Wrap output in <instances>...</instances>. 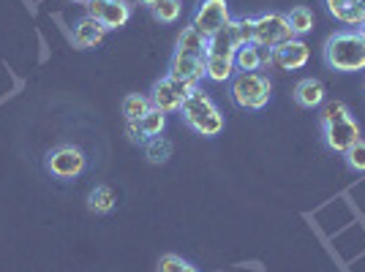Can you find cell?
Segmentation results:
<instances>
[{
	"label": "cell",
	"instance_id": "obj_16",
	"mask_svg": "<svg viewBox=\"0 0 365 272\" xmlns=\"http://www.w3.org/2000/svg\"><path fill=\"white\" fill-rule=\"evenodd\" d=\"M324 85H322L319 79H314V76H308V79H300L297 82V88H294V101L303 106V109H317V106L324 104Z\"/></svg>",
	"mask_w": 365,
	"mask_h": 272
},
{
	"label": "cell",
	"instance_id": "obj_22",
	"mask_svg": "<svg viewBox=\"0 0 365 272\" xmlns=\"http://www.w3.org/2000/svg\"><path fill=\"white\" fill-rule=\"evenodd\" d=\"M287 22H289V28L294 31V36L300 38V36L314 31V11L308 6H294L289 14H287Z\"/></svg>",
	"mask_w": 365,
	"mask_h": 272
},
{
	"label": "cell",
	"instance_id": "obj_15",
	"mask_svg": "<svg viewBox=\"0 0 365 272\" xmlns=\"http://www.w3.org/2000/svg\"><path fill=\"white\" fill-rule=\"evenodd\" d=\"M324 6L341 25L349 28H357L365 16V0H324Z\"/></svg>",
	"mask_w": 365,
	"mask_h": 272
},
{
	"label": "cell",
	"instance_id": "obj_32",
	"mask_svg": "<svg viewBox=\"0 0 365 272\" xmlns=\"http://www.w3.org/2000/svg\"><path fill=\"white\" fill-rule=\"evenodd\" d=\"M88 3H104V0H88Z\"/></svg>",
	"mask_w": 365,
	"mask_h": 272
},
{
	"label": "cell",
	"instance_id": "obj_10",
	"mask_svg": "<svg viewBox=\"0 0 365 272\" xmlns=\"http://www.w3.org/2000/svg\"><path fill=\"white\" fill-rule=\"evenodd\" d=\"M322 131H324V142H327V147H330L333 152H341V155L349 150L351 145H357V142H360V125H357L354 117L330 122V125H322Z\"/></svg>",
	"mask_w": 365,
	"mask_h": 272
},
{
	"label": "cell",
	"instance_id": "obj_1",
	"mask_svg": "<svg viewBox=\"0 0 365 272\" xmlns=\"http://www.w3.org/2000/svg\"><path fill=\"white\" fill-rule=\"evenodd\" d=\"M324 63L341 71V74H354L365 71V38L360 31H338L324 41Z\"/></svg>",
	"mask_w": 365,
	"mask_h": 272
},
{
	"label": "cell",
	"instance_id": "obj_31",
	"mask_svg": "<svg viewBox=\"0 0 365 272\" xmlns=\"http://www.w3.org/2000/svg\"><path fill=\"white\" fill-rule=\"evenodd\" d=\"M357 31H360V36H363V38H365V16H363V22L357 25Z\"/></svg>",
	"mask_w": 365,
	"mask_h": 272
},
{
	"label": "cell",
	"instance_id": "obj_24",
	"mask_svg": "<svg viewBox=\"0 0 365 272\" xmlns=\"http://www.w3.org/2000/svg\"><path fill=\"white\" fill-rule=\"evenodd\" d=\"M150 11L158 22L172 25V22H178V16H180V0H158Z\"/></svg>",
	"mask_w": 365,
	"mask_h": 272
},
{
	"label": "cell",
	"instance_id": "obj_9",
	"mask_svg": "<svg viewBox=\"0 0 365 272\" xmlns=\"http://www.w3.org/2000/svg\"><path fill=\"white\" fill-rule=\"evenodd\" d=\"M270 58H273V66L278 71H300L311 58V49L303 38H292L287 44L270 49Z\"/></svg>",
	"mask_w": 365,
	"mask_h": 272
},
{
	"label": "cell",
	"instance_id": "obj_8",
	"mask_svg": "<svg viewBox=\"0 0 365 272\" xmlns=\"http://www.w3.org/2000/svg\"><path fill=\"white\" fill-rule=\"evenodd\" d=\"M88 16L98 19L104 31L125 28L131 19V6L125 0H104V3H88Z\"/></svg>",
	"mask_w": 365,
	"mask_h": 272
},
{
	"label": "cell",
	"instance_id": "obj_19",
	"mask_svg": "<svg viewBox=\"0 0 365 272\" xmlns=\"http://www.w3.org/2000/svg\"><path fill=\"white\" fill-rule=\"evenodd\" d=\"M178 52H188V55H205L207 58V38L197 31V28H182L178 36Z\"/></svg>",
	"mask_w": 365,
	"mask_h": 272
},
{
	"label": "cell",
	"instance_id": "obj_28",
	"mask_svg": "<svg viewBox=\"0 0 365 272\" xmlns=\"http://www.w3.org/2000/svg\"><path fill=\"white\" fill-rule=\"evenodd\" d=\"M237 38H240V46L254 44V19H251V16L237 19Z\"/></svg>",
	"mask_w": 365,
	"mask_h": 272
},
{
	"label": "cell",
	"instance_id": "obj_23",
	"mask_svg": "<svg viewBox=\"0 0 365 272\" xmlns=\"http://www.w3.org/2000/svg\"><path fill=\"white\" fill-rule=\"evenodd\" d=\"M150 109H153L150 98H145V95H139V93H131V95L123 98V115H125V120H139V117L148 115Z\"/></svg>",
	"mask_w": 365,
	"mask_h": 272
},
{
	"label": "cell",
	"instance_id": "obj_25",
	"mask_svg": "<svg viewBox=\"0 0 365 272\" xmlns=\"http://www.w3.org/2000/svg\"><path fill=\"white\" fill-rule=\"evenodd\" d=\"M346 117H351V112H349V106L344 104V101H327V104H322V115H319L322 125L346 120Z\"/></svg>",
	"mask_w": 365,
	"mask_h": 272
},
{
	"label": "cell",
	"instance_id": "obj_27",
	"mask_svg": "<svg viewBox=\"0 0 365 272\" xmlns=\"http://www.w3.org/2000/svg\"><path fill=\"white\" fill-rule=\"evenodd\" d=\"M344 158H346V164H349L351 172L365 174V139H360L357 145H351L349 150L344 152Z\"/></svg>",
	"mask_w": 365,
	"mask_h": 272
},
{
	"label": "cell",
	"instance_id": "obj_12",
	"mask_svg": "<svg viewBox=\"0 0 365 272\" xmlns=\"http://www.w3.org/2000/svg\"><path fill=\"white\" fill-rule=\"evenodd\" d=\"M240 46V38H237V19H229L227 28L210 36L207 38V58H235Z\"/></svg>",
	"mask_w": 365,
	"mask_h": 272
},
{
	"label": "cell",
	"instance_id": "obj_13",
	"mask_svg": "<svg viewBox=\"0 0 365 272\" xmlns=\"http://www.w3.org/2000/svg\"><path fill=\"white\" fill-rule=\"evenodd\" d=\"M104 33L107 31H104V25L98 19L82 16L74 25V31H71V41H74L76 49H93V46H98L104 41Z\"/></svg>",
	"mask_w": 365,
	"mask_h": 272
},
{
	"label": "cell",
	"instance_id": "obj_14",
	"mask_svg": "<svg viewBox=\"0 0 365 272\" xmlns=\"http://www.w3.org/2000/svg\"><path fill=\"white\" fill-rule=\"evenodd\" d=\"M262 66H273V58H270V49H262L257 44H243L237 46L235 52V68L237 71H259Z\"/></svg>",
	"mask_w": 365,
	"mask_h": 272
},
{
	"label": "cell",
	"instance_id": "obj_11",
	"mask_svg": "<svg viewBox=\"0 0 365 272\" xmlns=\"http://www.w3.org/2000/svg\"><path fill=\"white\" fill-rule=\"evenodd\" d=\"M205 55H188V52H178L175 49V58H172V66H169V76L180 79V82H188L197 88L199 79L205 76Z\"/></svg>",
	"mask_w": 365,
	"mask_h": 272
},
{
	"label": "cell",
	"instance_id": "obj_29",
	"mask_svg": "<svg viewBox=\"0 0 365 272\" xmlns=\"http://www.w3.org/2000/svg\"><path fill=\"white\" fill-rule=\"evenodd\" d=\"M125 134H128V139H131L134 145H145V136L139 134V125L134 120H125Z\"/></svg>",
	"mask_w": 365,
	"mask_h": 272
},
{
	"label": "cell",
	"instance_id": "obj_20",
	"mask_svg": "<svg viewBox=\"0 0 365 272\" xmlns=\"http://www.w3.org/2000/svg\"><path fill=\"white\" fill-rule=\"evenodd\" d=\"M139 125V134L145 136V142L153 139V136H161L164 128H167V115L161 109H150L148 115H142L139 120H134Z\"/></svg>",
	"mask_w": 365,
	"mask_h": 272
},
{
	"label": "cell",
	"instance_id": "obj_7",
	"mask_svg": "<svg viewBox=\"0 0 365 272\" xmlns=\"http://www.w3.org/2000/svg\"><path fill=\"white\" fill-rule=\"evenodd\" d=\"M229 6L227 0H202L199 9L194 11V19H191V28H197L205 38H210L221 28L229 25Z\"/></svg>",
	"mask_w": 365,
	"mask_h": 272
},
{
	"label": "cell",
	"instance_id": "obj_2",
	"mask_svg": "<svg viewBox=\"0 0 365 272\" xmlns=\"http://www.w3.org/2000/svg\"><path fill=\"white\" fill-rule=\"evenodd\" d=\"M180 117L199 136H218L224 131V115H221V109L215 106V101L207 93L199 90V88H194V90L188 93V98L182 101Z\"/></svg>",
	"mask_w": 365,
	"mask_h": 272
},
{
	"label": "cell",
	"instance_id": "obj_18",
	"mask_svg": "<svg viewBox=\"0 0 365 272\" xmlns=\"http://www.w3.org/2000/svg\"><path fill=\"white\" fill-rule=\"evenodd\" d=\"M235 58H207L205 61V76L215 82V85H221V82H229L232 76H235Z\"/></svg>",
	"mask_w": 365,
	"mask_h": 272
},
{
	"label": "cell",
	"instance_id": "obj_4",
	"mask_svg": "<svg viewBox=\"0 0 365 272\" xmlns=\"http://www.w3.org/2000/svg\"><path fill=\"white\" fill-rule=\"evenodd\" d=\"M292 38H297V36L289 28L287 14L267 11V14H259L254 19V44L262 46V49H275V46L287 44Z\"/></svg>",
	"mask_w": 365,
	"mask_h": 272
},
{
	"label": "cell",
	"instance_id": "obj_17",
	"mask_svg": "<svg viewBox=\"0 0 365 272\" xmlns=\"http://www.w3.org/2000/svg\"><path fill=\"white\" fill-rule=\"evenodd\" d=\"M115 204H118V194L109 185H96L91 194H88V207H91V212L107 215V212L115 210Z\"/></svg>",
	"mask_w": 365,
	"mask_h": 272
},
{
	"label": "cell",
	"instance_id": "obj_21",
	"mask_svg": "<svg viewBox=\"0 0 365 272\" xmlns=\"http://www.w3.org/2000/svg\"><path fill=\"white\" fill-rule=\"evenodd\" d=\"M172 152H175V145L169 142L167 136H153V139L145 142V158L150 164H167L172 158Z\"/></svg>",
	"mask_w": 365,
	"mask_h": 272
},
{
	"label": "cell",
	"instance_id": "obj_30",
	"mask_svg": "<svg viewBox=\"0 0 365 272\" xmlns=\"http://www.w3.org/2000/svg\"><path fill=\"white\" fill-rule=\"evenodd\" d=\"M139 3H142V6H148V9H153V6L158 3V0H139Z\"/></svg>",
	"mask_w": 365,
	"mask_h": 272
},
{
	"label": "cell",
	"instance_id": "obj_6",
	"mask_svg": "<svg viewBox=\"0 0 365 272\" xmlns=\"http://www.w3.org/2000/svg\"><path fill=\"white\" fill-rule=\"evenodd\" d=\"M46 169L61 180H74L85 172V152L74 145H61L46 152Z\"/></svg>",
	"mask_w": 365,
	"mask_h": 272
},
{
	"label": "cell",
	"instance_id": "obj_33",
	"mask_svg": "<svg viewBox=\"0 0 365 272\" xmlns=\"http://www.w3.org/2000/svg\"><path fill=\"white\" fill-rule=\"evenodd\" d=\"M71 3H88V0H71Z\"/></svg>",
	"mask_w": 365,
	"mask_h": 272
},
{
	"label": "cell",
	"instance_id": "obj_5",
	"mask_svg": "<svg viewBox=\"0 0 365 272\" xmlns=\"http://www.w3.org/2000/svg\"><path fill=\"white\" fill-rule=\"evenodd\" d=\"M191 90H194V85L180 82V79H175V76H164V79H158V82L153 85L150 104H153V109H161L164 115H169V112H180L182 101L188 98V93Z\"/></svg>",
	"mask_w": 365,
	"mask_h": 272
},
{
	"label": "cell",
	"instance_id": "obj_26",
	"mask_svg": "<svg viewBox=\"0 0 365 272\" xmlns=\"http://www.w3.org/2000/svg\"><path fill=\"white\" fill-rule=\"evenodd\" d=\"M158 272H199V270L191 261L175 256V253H167V256H161V261H158Z\"/></svg>",
	"mask_w": 365,
	"mask_h": 272
},
{
	"label": "cell",
	"instance_id": "obj_3",
	"mask_svg": "<svg viewBox=\"0 0 365 272\" xmlns=\"http://www.w3.org/2000/svg\"><path fill=\"white\" fill-rule=\"evenodd\" d=\"M270 95H273L270 76L259 74V71H240V74L232 76L229 98L240 109L259 112V109H264V106L270 104Z\"/></svg>",
	"mask_w": 365,
	"mask_h": 272
}]
</instances>
